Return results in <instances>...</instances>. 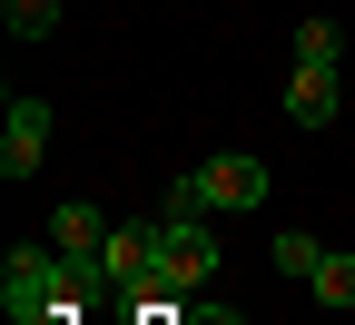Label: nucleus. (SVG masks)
Masks as SVG:
<instances>
[{
  "label": "nucleus",
  "mask_w": 355,
  "mask_h": 325,
  "mask_svg": "<svg viewBox=\"0 0 355 325\" xmlns=\"http://www.w3.org/2000/svg\"><path fill=\"white\" fill-rule=\"evenodd\" d=\"M286 118L296 128H336V69H296L286 79Z\"/></svg>",
  "instance_id": "obj_6"
},
{
  "label": "nucleus",
  "mask_w": 355,
  "mask_h": 325,
  "mask_svg": "<svg viewBox=\"0 0 355 325\" xmlns=\"http://www.w3.org/2000/svg\"><path fill=\"white\" fill-rule=\"evenodd\" d=\"M306 286L326 296V315H355V256H326L316 276H306Z\"/></svg>",
  "instance_id": "obj_8"
},
{
  "label": "nucleus",
  "mask_w": 355,
  "mask_h": 325,
  "mask_svg": "<svg viewBox=\"0 0 355 325\" xmlns=\"http://www.w3.org/2000/svg\"><path fill=\"white\" fill-rule=\"evenodd\" d=\"M0 20H10V39H50L60 30V0H0Z\"/></svg>",
  "instance_id": "obj_9"
},
{
  "label": "nucleus",
  "mask_w": 355,
  "mask_h": 325,
  "mask_svg": "<svg viewBox=\"0 0 355 325\" xmlns=\"http://www.w3.org/2000/svg\"><path fill=\"white\" fill-rule=\"evenodd\" d=\"M336 60H345L336 20H296V69H336Z\"/></svg>",
  "instance_id": "obj_7"
},
{
  "label": "nucleus",
  "mask_w": 355,
  "mask_h": 325,
  "mask_svg": "<svg viewBox=\"0 0 355 325\" xmlns=\"http://www.w3.org/2000/svg\"><path fill=\"white\" fill-rule=\"evenodd\" d=\"M316 266H326L316 237H277V276H316Z\"/></svg>",
  "instance_id": "obj_10"
},
{
  "label": "nucleus",
  "mask_w": 355,
  "mask_h": 325,
  "mask_svg": "<svg viewBox=\"0 0 355 325\" xmlns=\"http://www.w3.org/2000/svg\"><path fill=\"white\" fill-rule=\"evenodd\" d=\"M207 276H217V237L198 217H158V286L148 296H198Z\"/></svg>",
  "instance_id": "obj_3"
},
{
  "label": "nucleus",
  "mask_w": 355,
  "mask_h": 325,
  "mask_svg": "<svg viewBox=\"0 0 355 325\" xmlns=\"http://www.w3.org/2000/svg\"><path fill=\"white\" fill-rule=\"evenodd\" d=\"M266 197V158H198L168 188V217H207V207H257Z\"/></svg>",
  "instance_id": "obj_2"
},
{
  "label": "nucleus",
  "mask_w": 355,
  "mask_h": 325,
  "mask_svg": "<svg viewBox=\"0 0 355 325\" xmlns=\"http://www.w3.org/2000/svg\"><path fill=\"white\" fill-rule=\"evenodd\" d=\"M50 247L79 256V266H99V256H109V217H99V207H60V217H50Z\"/></svg>",
  "instance_id": "obj_5"
},
{
  "label": "nucleus",
  "mask_w": 355,
  "mask_h": 325,
  "mask_svg": "<svg viewBox=\"0 0 355 325\" xmlns=\"http://www.w3.org/2000/svg\"><path fill=\"white\" fill-rule=\"evenodd\" d=\"M89 296H109V266H79L60 247H10V266H0V315L10 325H69Z\"/></svg>",
  "instance_id": "obj_1"
},
{
  "label": "nucleus",
  "mask_w": 355,
  "mask_h": 325,
  "mask_svg": "<svg viewBox=\"0 0 355 325\" xmlns=\"http://www.w3.org/2000/svg\"><path fill=\"white\" fill-rule=\"evenodd\" d=\"M50 158V99H10L0 109V177H30Z\"/></svg>",
  "instance_id": "obj_4"
}]
</instances>
